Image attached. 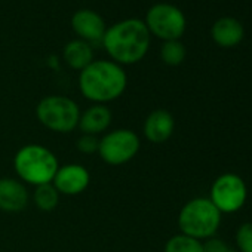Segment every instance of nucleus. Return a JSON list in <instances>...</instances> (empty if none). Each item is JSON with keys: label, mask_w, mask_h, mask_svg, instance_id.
<instances>
[{"label": "nucleus", "mask_w": 252, "mask_h": 252, "mask_svg": "<svg viewBox=\"0 0 252 252\" xmlns=\"http://www.w3.org/2000/svg\"><path fill=\"white\" fill-rule=\"evenodd\" d=\"M152 34L140 18H126L107 27L101 45L110 60L119 65H132L144 60L150 49Z\"/></svg>", "instance_id": "nucleus-1"}, {"label": "nucleus", "mask_w": 252, "mask_h": 252, "mask_svg": "<svg viewBox=\"0 0 252 252\" xmlns=\"http://www.w3.org/2000/svg\"><path fill=\"white\" fill-rule=\"evenodd\" d=\"M79 91L94 104H107L123 95L128 76L122 65L111 60H94L79 71Z\"/></svg>", "instance_id": "nucleus-2"}, {"label": "nucleus", "mask_w": 252, "mask_h": 252, "mask_svg": "<svg viewBox=\"0 0 252 252\" xmlns=\"http://www.w3.org/2000/svg\"><path fill=\"white\" fill-rule=\"evenodd\" d=\"M58 168L57 156L40 144L24 146L14 158V169L20 181L34 187L52 183Z\"/></svg>", "instance_id": "nucleus-3"}, {"label": "nucleus", "mask_w": 252, "mask_h": 252, "mask_svg": "<svg viewBox=\"0 0 252 252\" xmlns=\"http://www.w3.org/2000/svg\"><path fill=\"white\" fill-rule=\"evenodd\" d=\"M221 212L209 197H194L189 200L178 214V227L183 234L197 240L215 236L221 224Z\"/></svg>", "instance_id": "nucleus-4"}, {"label": "nucleus", "mask_w": 252, "mask_h": 252, "mask_svg": "<svg viewBox=\"0 0 252 252\" xmlns=\"http://www.w3.org/2000/svg\"><path fill=\"white\" fill-rule=\"evenodd\" d=\"M80 113L77 102L64 95L45 96L36 107L37 120L46 129L60 134H68L77 128Z\"/></svg>", "instance_id": "nucleus-5"}, {"label": "nucleus", "mask_w": 252, "mask_h": 252, "mask_svg": "<svg viewBox=\"0 0 252 252\" xmlns=\"http://www.w3.org/2000/svg\"><path fill=\"white\" fill-rule=\"evenodd\" d=\"M144 24L152 36L168 42L181 39L187 27V20L178 6L162 2L153 5L147 11Z\"/></svg>", "instance_id": "nucleus-6"}, {"label": "nucleus", "mask_w": 252, "mask_h": 252, "mask_svg": "<svg viewBox=\"0 0 252 252\" xmlns=\"http://www.w3.org/2000/svg\"><path fill=\"white\" fill-rule=\"evenodd\" d=\"M141 140L131 129H114L107 132L98 146V155L107 165L119 166L131 162L140 152Z\"/></svg>", "instance_id": "nucleus-7"}, {"label": "nucleus", "mask_w": 252, "mask_h": 252, "mask_svg": "<svg viewBox=\"0 0 252 252\" xmlns=\"http://www.w3.org/2000/svg\"><path fill=\"white\" fill-rule=\"evenodd\" d=\"M248 197V187L237 174H222L211 186L209 200L221 214H233L243 208Z\"/></svg>", "instance_id": "nucleus-8"}, {"label": "nucleus", "mask_w": 252, "mask_h": 252, "mask_svg": "<svg viewBox=\"0 0 252 252\" xmlns=\"http://www.w3.org/2000/svg\"><path fill=\"white\" fill-rule=\"evenodd\" d=\"M91 183L89 171L80 163H67L58 168L52 184L60 194L77 196L83 193Z\"/></svg>", "instance_id": "nucleus-9"}, {"label": "nucleus", "mask_w": 252, "mask_h": 252, "mask_svg": "<svg viewBox=\"0 0 252 252\" xmlns=\"http://www.w3.org/2000/svg\"><path fill=\"white\" fill-rule=\"evenodd\" d=\"M71 29L77 39L85 40L89 45H95L102 42L107 26L98 12L92 9H79L71 17Z\"/></svg>", "instance_id": "nucleus-10"}, {"label": "nucleus", "mask_w": 252, "mask_h": 252, "mask_svg": "<svg viewBox=\"0 0 252 252\" xmlns=\"http://www.w3.org/2000/svg\"><path fill=\"white\" fill-rule=\"evenodd\" d=\"M175 129V119L174 116L163 108L153 110L144 120L143 132L144 137L153 144L166 143Z\"/></svg>", "instance_id": "nucleus-11"}, {"label": "nucleus", "mask_w": 252, "mask_h": 252, "mask_svg": "<svg viewBox=\"0 0 252 252\" xmlns=\"http://www.w3.org/2000/svg\"><path fill=\"white\" fill-rule=\"evenodd\" d=\"M29 190L26 184L12 177L0 178V211L21 212L29 205Z\"/></svg>", "instance_id": "nucleus-12"}, {"label": "nucleus", "mask_w": 252, "mask_h": 252, "mask_svg": "<svg viewBox=\"0 0 252 252\" xmlns=\"http://www.w3.org/2000/svg\"><path fill=\"white\" fill-rule=\"evenodd\" d=\"M111 119L113 114L107 105L94 104L88 107L83 113H80L77 128L80 129L82 134L98 137L99 134L108 129V126L111 125Z\"/></svg>", "instance_id": "nucleus-13"}, {"label": "nucleus", "mask_w": 252, "mask_h": 252, "mask_svg": "<svg viewBox=\"0 0 252 252\" xmlns=\"http://www.w3.org/2000/svg\"><path fill=\"white\" fill-rule=\"evenodd\" d=\"M211 37L221 48H234L243 40L245 29L239 20L233 17H221L214 23Z\"/></svg>", "instance_id": "nucleus-14"}, {"label": "nucleus", "mask_w": 252, "mask_h": 252, "mask_svg": "<svg viewBox=\"0 0 252 252\" xmlns=\"http://www.w3.org/2000/svg\"><path fill=\"white\" fill-rule=\"evenodd\" d=\"M63 58L70 68L82 71L94 61L92 45H89L80 39H73L64 46Z\"/></svg>", "instance_id": "nucleus-15"}, {"label": "nucleus", "mask_w": 252, "mask_h": 252, "mask_svg": "<svg viewBox=\"0 0 252 252\" xmlns=\"http://www.w3.org/2000/svg\"><path fill=\"white\" fill-rule=\"evenodd\" d=\"M60 193L58 190L54 187L52 183L49 184H43V186H37L34 189L33 193V202L36 203V206L43 211V212H51L54 211L58 203H60Z\"/></svg>", "instance_id": "nucleus-16"}, {"label": "nucleus", "mask_w": 252, "mask_h": 252, "mask_svg": "<svg viewBox=\"0 0 252 252\" xmlns=\"http://www.w3.org/2000/svg\"><path fill=\"white\" fill-rule=\"evenodd\" d=\"M163 252H203V242L180 233L168 239Z\"/></svg>", "instance_id": "nucleus-17"}, {"label": "nucleus", "mask_w": 252, "mask_h": 252, "mask_svg": "<svg viewBox=\"0 0 252 252\" xmlns=\"http://www.w3.org/2000/svg\"><path fill=\"white\" fill-rule=\"evenodd\" d=\"M186 55H187V51H186V46L181 43V40L163 42L160 48V58L169 67H177L183 64V61L186 60Z\"/></svg>", "instance_id": "nucleus-18"}, {"label": "nucleus", "mask_w": 252, "mask_h": 252, "mask_svg": "<svg viewBox=\"0 0 252 252\" xmlns=\"http://www.w3.org/2000/svg\"><path fill=\"white\" fill-rule=\"evenodd\" d=\"M236 246L239 252H252V221L243 222L237 228Z\"/></svg>", "instance_id": "nucleus-19"}, {"label": "nucleus", "mask_w": 252, "mask_h": 252, "mask_svg": "<svg viewBox=\"0 0 252 252\" xmlns=\"http://www.w3.org/2000/svg\"><path fill=\"white\" fill-rule=\"evenodd\" d=\"M98 146H99V138L95 135H86V134H82L76 143L77 150L83 155L98 153Z\"/></svg>", "instance_id": "nucleus-20"}, {"label": "nucleus", "mask_w": 252, "mask_h": 252, "mask_svg": "<svg viewBox=\"0 0 252 252\" xmlns=\"http://www.w3.org/2000/svg\"><path fill=\"white\" fill-rule=\"evenodd\" d=\"M203 252H237L227 242L218 237H211L203 242Z\"/></svg>", "instance_id": "nucleus-21"}]
</instances>
